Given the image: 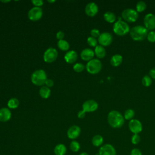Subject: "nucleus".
Here are the masks:
<instances>
[{"instance_id":"obj_1","label":"nucleus","mask_w":155,"mask_h":155,"mask_svg":"<svg viewBox=\"0 0 155 155\" xmlns=\"http://www.w3.org/2000/svg\"><path fill=\"white\" fill-rule=\"evenodd\" d=\"M107 120L111 127L114 128H119L124 125L125 119L124 116H122L119 111L112 110L108 114Z\"/></svg>"},{"instance_id":"obj_2","label":"nucleus","mask_w":155,"mask_h":155,"mask_svg":"<svg viewBox=\"0 0 155 155\" xmlns=\"http://www.w3.org/2000/svg\"><path fill=\"white\" fill-rule=\"evenodd\" d=\"M148 33V30L144 27V25H137L130 29L129 33L131 38L134 41H141L147 38Z\"/></svg>"},{"instance_id":"obj_3","label":"nucleus","mask_w":155,"mask_h":155,"mask_svg":"<svg viewBox=\"0 0 155 155\" xmlns=\"http://www.w3.org/2000/svg\"><path fill=\"white\" fill-rule=\"evenodd\" d=\"M113 32L118 36H124L130 33V27L127 22L123 20L116 21L113 26Z\"/></svg>"},{"instance_id":"obj_4","label":"nucleus","mask_w":155,"mask_h":155,"mask_svg":"<svg viewBox=\"0 0 155 155\" xmlns=\"http://www.w3.org/2000/svg\"><path fill=\"white\" fill-rule=\"evenodd\" d=\"M47 79L46 72L42 69L35 70L31 76V82L36 86L43 85Z\"/></svg>"},{"instance_id":"obj_5","label":"nucleus","mask_w":155,"mask_h":155,"mask_svg":"<svg viewBox=\"0 0 155 155\" xmlns=\"http://www.w3.org/2000/svg\"><path fill=\"white\" fill-rule=\"evenodd\" d=\"M102 63L99 59L93 58V59L88 61L85 66L87 71L91 74H96L100 72L102 69Z\"/></svg>"},{"instance_id":"obj_6","label":"nucleus","mask_w":155,"mask_h":155,"mask_svg":"<svg viewBox=\"0 0 155 155\" xmlns=\"http://www.w3.org/2000/svg\"><path fill=\"white\" fill-rule=\"evenodd\" d=\"M121 16L126 22H134L137 19L139 14L135 9L128 8L122 12Z\"/></svg>"},{"instance_id":"obj_7","label":"nucleus","mask_w":155,"mask_h":155,"mask_svg":"<svg viewBox=\"0 0 155 155\" xmlns=\"http://www.w3.org/2000/svg\"><path fill=\"white\" fill-rule=\"evenodd\" d=\"M58 56V51L53 47L47 49L43 55L44 61L47 63H52L56 61Z\"/></svg>"},{"instance_id":"obj_8","label":"nucleus","mask_w":155,"mask_h":155,"mask_svg":"<svg viewBox=\"0 0 155 155\" xmlns=\"http://www.w3.org/2000/svg\"><path fill=\"white\" fill-rule=\"evenodd\" d=\"M42 10L41 7H34L29 10L28 12V18L32 21H37L42 18Z\"/></svg>"},{"instance_id":"obj_9","label":"nucleus","mask_w":155,"mask_h":155,"mask_svg":"<svg viewBox=\"0 0 155 155\" xmlns=\"http://www.w3.org/2000/svg\"><path fill=\"white\" fill-rule=\"evenodd\" d=\"M144 27L150 31L155 29V15L153 13H147L143 18Z\"/></svg>"},{"instance_id":"obj_10","label":"nucleus","mask_w":155,"mask_h":155,"mask_svg":"<svg viewBox=\"0 0 155 155\" xmlns=\"http://www.w3.org/2000/svg\"><path fill=\"white\" fill-rule=\"evenodd\" d=\"M113 41V36L109 32H103L101 33L100 36L97 38V41L99 45L106 47L110 45Z\"/></svg>"},{"instance_id":"obj_11","label":"nucleus","mask_w":155,"mask_h":155,"mask_svg":"<svg viewBox=\"0 0 155 155\" xmlns=\"http://www.w3.org/2000/svg\"><path fill=\"white\" fill-rule=\"evenodd\" d=\"M128 128L133 134H139L142 130V124L138 119H133L128 123Z\"/></svg>"},{"instance_id":"obj_12","label":"nucleus","mask_w":155,"mask_h":155,"mask_svg":"<svg viewBox=\"0 0 155 155\" xmlns=\"http://www.w3.org/2000/svg\"><path fill=\"white\" fill-rule=\"evenodd\" d=\"M98 108V104L93 99H89L85 101L82 104V110L86 113L95 111Z\"/></svg>"},{"instance_id":"obj_13","label":"nucleus","mask_w":155,"mask_h":155,"mask_svg":"<svg viewBox=\"0 0 155 155\" xmlns=\"http://www.w3.org/2000/svg\"><path fill=\"white\" fill-rule=\"evenodd\" d=\"M98 153L99 155H116V151L112 145L106 143L100 147Z\"/></svg>"},{"instance_id":"obj_14","label":"nucleus","mask_w":155,"mask_h":155,"mask_svg":"<svg viewBox=\"0 0 155 155\" xmlns=\"http://www.w3.org/2000/svg\"><path fill=\"white\" fill-rule=\"evenodd\" d=\"M99 8L97 5L93 2L88 3L85 7V12L86 15L90 17L94 16L98 12Z\"/></svg>"},{"instance_id":"obj_15","label":"nucleus","mask_w":155,"mask_h":155,"mask_svg":"<svg viewBox=\"0 0 155 155\" xmlns=\"http://www.w3.org/2000/svg\"><path fill=\"white\" fill-rule=\"evenodd\" d=\"M81 134V128L78 125H73L67 130V136L69 139L74 140L79 137Z\"/></svg>"},{"instance_id":"obj_16","label":"nucleus","mask_w":155,"mask_h":155,"mask_svg":"<svg viewBox=\"0 0 155 155\" xmlns=\"http://www.w3.org/2000/svg\"><path fill=\"white\" fill-rule=\"evenodd\" d=\"M94 52L91 48H85L81 53V58L85 61H90L93 59L94 56Z\"/></svg>"},{"instance_id":"obj_17","label":"nucleus","mask_w":155,"mask_h":155,"mask_svg":"<svg viewBox=\"0 0 155 155\" xmlns=\"http://www.w3.org/2000/svg\"><path fill=\"white\" fill-rule=\"evenodd\" d=\"M12 116V113L8 108H2L0 109V121L2 122L8 121Z\"/></svg>"},{"instance_id":"obj_18","label":"nucleus","mask_w":155,"mask_h":155,"mask_svg":"<svg viewBox=\"0 0 155 155\" xmlns=\"http://www.w3.org/2000/svg\"><path fill=\"white\" fill-rule=\"evenodd\" d=\"M78 59V54L74 50L67 52L64 56V59L68 64H73Z\"/></svg>"},{"instance_id":"obj_19","label":"nucleus","mask_w":155,"mask_h":155,"mask_svg":"<svg viewBox=\"0 0 155 155\" xmlns=\"http://www.w3.org/2000/svg\"><path fill=\"white\" fill-rule=\"evenodd\" d=\"M94 54L96 56V57L99 59L104 58L106 55L105 48H104V47H103L101 45H97L94 48Z\"/></svg>"},{"instance_id":"obj_20","label":"nucleus","mask_w":155,"mask_h":155,"mask_svg":"<svg viewBox=\"0 0 155 155\" xmlns=\"http://www.w3.org/2000/svg\"><path fill=\"white\" fill-rule=\"evenodd\" d=\"M122 56L119 54L113 55L110 59V64L113 67H118L122 62Z\"/></svg>"},{"instance_id":"obj_21","label":"nucleus","mask_w":155,"mask_h":155,"mask_svg":"<svg viewBox=\"0 0 155 155\" xmlns=\"http://www.w3.org/2000/svg\"><path fill=\"white\" fill-rule=\"evenodd\" d=\"M67 152V148L63 143H59L54 148V153L55 155H65Z\"/></svg>"},{"instance_id":"obj_22","label":"nucleus","mask_w":155,"mask_h":155,"mask_svg":"<svg viewBox=\"0 0 155 155\" xmlns=\"http://www.w3.org/2000/svg\"><path fill=\"white\" fill-rule=\"evenodd\" d=\"M104 19L107 22L113 23L116 22V16L113 12L108 11V12H106L104 14Z\"/></svg>"},{"instance_id":"obj_23","label":"nucleus","mask_w":155,"mask_h":155,"mask_svg":"<svg viewBox=\"0 0 155 155\" xmlns=\"http://www.w3.org/2000/svg\"><path fill=\"white\" fill-rule=\"evenodd\" d=\"M40 96L43 99H47L50 97L51 94V90L50 88L46 86H42L40 88L39 91Z\"/></svg>"},{"instance_id":"obj_24","label":"nucleus","mask_w":155,"mask_h":155,"mask_svg":"<svg viewBox=\"0 0 155 155\" xmlns=\"http://www.w3.org/2000/svg\"><path fill=\"white\" fill-rule=\"evenodd\" d=\"M104 142V138L100 134H96L91 139L92 144L96 147H101Z\"/></svg>"},{"instance_id":"obj_25","label":"nucleus","mask_w":155,"mask_h":155,"mask_svg":"<svg viewBox=\"0 0 155 155\" xmlns=\"http://www.w3.org/2000/svg\"><path fill=\"white\" fill-rule=\"evenodd\" d=\"M57 45L58 48L62 51H67L70 48L69 43L64 39L58 41Z\"/></svg>"},{"instance_id":"obj_26","label":"nucleus","mask_w":155,"mask_h":155,"mask_svg":"<svg viewBox=\"0 0 155 155\" xmlns=\"http://www.w3.org/2000/svg\"><path fill=\"white\" fill-rule=\"evenodd\" d=\"M19 105V100L15 97H12L7 102V106L9 108L15 109L18 108Z\"/></svg>"},{"instance_id":"obj_27","label":"nucleus","mask_w":155,"mask_h":155,"mask_svg":"<svg viewBox=\"0 0 155 155\" xmlns=\"http://www.w3.org/2000/svg\"><path fill=\"white\" fill-rule=\"evenodd\" d=\"M135 115V112L133 109L129 108L127 109L124 112V119L126 120H131L133 119L134 116Z\"/></svg>"},{"instance_id":"obj_28","label":"nucleus","mask_w":155,"mask_h":155,"mask_svg":"<svg viewBox=\"0 0 155 155\" xmlns=\"http://www.w3.org/2000/svg\"><path fill=\"white\" fill-rule=\"evenodd\" d=\"M147 8V4L145 2L143 1H140L137 2L136 5V10L139 12H143Z\"/></svg>"},{"instance_id":"obj_29","label":"nucleus","mask_w":155,"mask_h":155,"mask_svg":"<svg viewBox=\"0 0 155 155\" xmlns=\"http://www.w3.org/2000/svg\"><path fill=\"white\" fill-rule=\"evenodd\" d=\"M80 144L76 140H72L70 144V148L73 152H78L80 150Z\"/></svg>"},{"instance_id":"obj_30","label":"nucleus","mask_w":155,"mask_h":155,"mask_svg":"<svg viewBox=\"0 0 155 155\" xmlns=\"http://www.w3.org/2000/svg\"><path fill=\"white\" fill-rule=\"evenodd\" d=\"M152 83V78L149 75H145L142 79V84L145 87H149Z\"/></svg>"},{"instance_id":"obj_31","label":"nucleus","mask_w":155,"mask_h":155,"mask_svg":"<svg viewBox=\"0 0 155 155\" xmlns=\"http://www.w3.org/2000/svg\"><path fill=\"white\" fill-rule=\"evenodd\" d=\"M87 44L90 47H96L97 45V42H98L97 40L92 36L88 37L87 38Z\"/></svg>"},{"instance_id":"obj_32","label":"nucleus","mask_w":155,"mask_h":155,"mask_svg":"<svg viewBox=\"0 0 155 155\" xmlns=\"http://www.w3.org/2000/svg\"><path fill=\"white\" fill-rule=\"evenodd\" d=\"M85 69V66L81 63H76L73 65V70L75 72L80 73Z\"/></svg>"},{"instance_id":"obj_33","label":"nucleus","mask_w":155,"mask_h":155,"mask_svg":"<svg viewBox=\"0 0 155 155\" xmlns=\"http://www.w3.org/2000/svg\"><path fill=\"white\" fill-rule=\"evenodd\" d=\"M147 39L150 42H155V31L152 30V31H148L147 36Z\"/></svg>"},{"instance_id":"obj_34","label":"nucleus","mask_w":155,"mask_h":155,"mask_svg":"<svg viewBox=\"0 0 155 155\" xmlns=\"http://www.w3.org/2000/svg\"><path fill=\"white\" fill-rule=\"evenodd\" d=\"M131 141L132 143L134 145L138 144L140 141V137L139 135V134H133V135L131 137Z\"/></svg>"},{"instance_id":"obj_35","label":"nucleus","mask_w":155,"mask_h":155,"mask_svg":"<svg viewBox=\"0 0 155 155\" xmlns=\"http://www.w3.org/2000/svg\"><path fill=\"white\" fill-rule=\"evenodd\" d=\"M90 35H91V36L96 39L99 38V36L101 35V33L98 29L93 28L90 31Z\"/></svg>"},{"instance_id":"obj_36","label":"nucleus","mask_w":155,"mask_h":155,"mask_svg":"<svg viewBox=\"0 0 155 155\" xmlns=\"http://www.w3.org/2000/svg\"><path fill=\"white\" fill-rule=\"evenodd\" d=\"M31 2L35 7H40L44 4V1L42 0H32Z\"/></svg>"},{"instance_id":"obj_37","label":"nucleus","mask_w":155,"mask_h":155,"mask_svg":"<svg viewBox=\"0 0 155 155\" xmlns=\"http://www.w3.org/2000/svg\"><path fill=\"white\" fill-rule=\"evenodd\" d=\"M130 155H142L141 151L138 148H133L131 150Z\"/></svg>"},{"instance_id":"obj_38","label":"nucleus","mask_w":155,"mask_h":155,"mask_svg":"<svg viewBox=\"0 0 155 155\" xmlns=\"http://www.w3.org/2000/svg\"><path fill=\"white\" fill-rule=\"evenodd\" d=\"M65 36V34L63 31H59L58 32H57L56 33V38L59 41V40H62L64 39Z\"/></svg>"},{"instance_id":"obj_39","label":"nucleus","mask_w":155,"mask_h":155,"mask_svg":"<svg viewBox=\"0 0 155 155\" xmlns=\"http://www.w3.org/2000/svg\"><path fill=\"white\" fill-rule=\"evenodd\" d=\"M45 84L46 85V87H48V88H50V87H52L54 85V82L53 80L51 79H47L45 82Z\"/></svg>"},{"instance_id":"obj_40","label":"nucleus","mask_w":155,"mask_h":155,"mask_svg":"<svg viewBox=\"0 0 155 155\" xmlns=\"http://www.w3.org/2000/svg\"><path fill=\"white\" fill-rule=\"evenodd\" d=\"M85 114H86V112H85L83 110H80V111H79V112L78 113V118H79V119H82V118L85 117Z\"/></svg>"},{"instance_id":"obj_41","label":"nucleus","mask_w":155,"mask_h":155,"mask_svg":"<svg viewBox=\"0 0 155 155\" xmlns=\"http://www.w3.org/2000/svg\"><path fill=\"white\" fill-rule=\"evenodd\" d=\"M149 76L152 78L155 79V67L152 68L149 71Z\"/></svg>"},{"instance_id":"obj_42","label":"nucleus","mask_w":155,"mask_h":155,"mask_svg":"<svg viewBox=\"0 0 155 155\" xmlns=\"http://www.w3.org/2000/svg\"><path fill=\"white\" fill-rule=\"evenodd\" d=\"M79 155H88V154L86 152H82V153H80Z\"/></svg>"},{"instance_id":"obj_43","label":"nucleus","mask_w":155,"mask_h":155,"mask_svg":"<svg viewBox=\"0 0 155 155\" xmlns=\"http://www.w3.org/2000/svg\"><path fill=\"white\" fill-rule=\"evenodd\" d=\"M10 1H1V2H9Z\"/></svg>"},{"instance_id":"obj_44","label":"nucleus","mask_w":155,"mask_h":155,"mask_svg":"<svg viewBox=\"0 0 155 155\" xmlns=\"http://www.w3.org/2000/svg\"><path fill=\"white\" fill-rule=\"evenodd\" d=\"M48 2L49 3H53V2H56V1H48Z\"/></svg>"},{"instance_id":"obj_45","label":"nucleus","mask_w":155,"mask_h":155,"mask_svg":"<svg viewBox=\"0 0 155 155\" xmlns=\"http://www.w3.org/2000/svg\"><path fill=\"white\" fill-rule=\"evenodd\" d=\"M96 155H99V153H97V154H96Z\"/></svg>"}]
</instances>
